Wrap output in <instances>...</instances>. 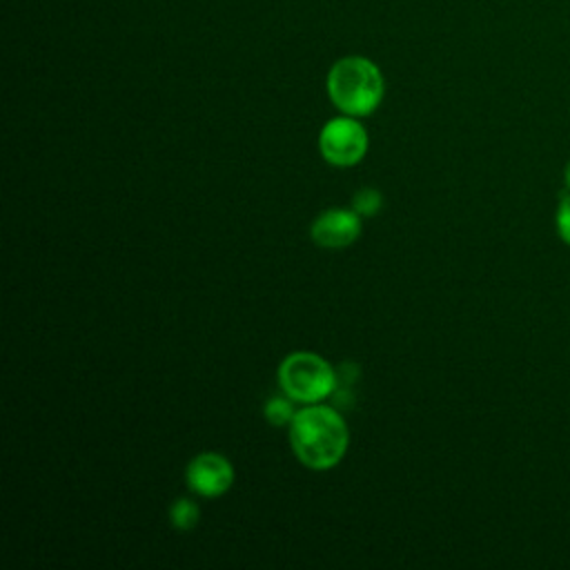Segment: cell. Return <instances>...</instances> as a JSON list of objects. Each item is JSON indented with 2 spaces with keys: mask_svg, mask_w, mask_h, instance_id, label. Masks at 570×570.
<instances>
[{
  "mask_svg": "<svg viewBox=\"0 0 570 570\" xmlns=\"http://www.w3.org/2000/svg\"><path fill=\"white\" fill-rule=\"evenodd\" d=\"M200 519V508L191 499H176L169 508V521L176 530H191Z\"/></svg>",
  "mask_w": 570,
  "mask_h": 570,
  "instance_id": "ba28073f",
  "label": "cell"
},
{
  "mask_svg": "<svg viewBox=\"0 0 570 570\" xmlns=\"http://www.w3.org/2000/svg\"><path fill=\"white\" fill-rule=\"evenodd\" d=\"M309 236L323 249H343L361 236V216L352 207L325 209L314 218Z\"/></svg>",
  "mask_w": 570,
  "mask_h": 570,
  "instance_id": "8992f818",
  "label": "cell"
},
{
  "mask_svg": "<svg viewBox=\"0 0 570 570\" xmlns=\"http://www.w3.org/2000/svg\"><path fill=\"white\" fill-rule=\"evenodd\" d=\"M318 149L330 165L354 167L367 154V131L354 116H336L323 125Z\"/></svg>",
  "mask_w": 570,
  "mask_h": 570,
  "instance_id": "277c9868",
  "label": "cell"
},
{
  "mask_svg": "<svg viewBox=\"0 0 570 570\" xmlns=\"http://www.w3.org/2000/svg\"><path fill=\"white\" fill-rule=\"evenodd\" d=\"M289 443L296 459L316 472L334 468L347 452L350 430L338 410L314 403L296 412L289 423Z\"/></svg>",
  "mask_w": 570,
  "mask_h": 570,
  "instance_id": "6da1fadb",
  "label": "cell"
},
{
  "mask_svg": "<svg viewBox=\"0 0 570 570\" xmlns=\"http://www.w3.org/2000/svg\"><path fill=\"white\" fill-rule=\"evenodd\" d=\"M557 232L570 245V194H566L557 207Z\"/></svg>",
  "mask_w": 570,
  "mask_h": 570,
  "instance_id": "30bf717a",
  "label": "cell"
},
{
  "mask_svg": "<svg viewBox=\"0 0 570 570\" xmlns=\"http://www.w3.org/2000/svg\"><path fill=\"white\" fill-rule=\"evenodd\" d=\"M325 87L332 105L354 118L376 111L385 94V80L379 65L365 56L338 58L327 71Z\"/></svg>",
  "mask_w": 570,
  "mask_h": 570,
  "instance_id": "7a4b0ae2",
  "label": "cell"
},
{
  "mask_svg": "<svg viewBox=\"0 0 570 570\" xmlns=\"http://www.w3.org/2000/svg\"><path fill=\"white\" fill-rule=\"evenodd\" d=\"M187 485L194 494L205 499L223 497L234 483V465L218 452H203L187 463Z\"/></svg>",
  "mask_w": 570,
  "mask_h": 570,
  "instance_id": "5b68a950",
  "label": "cell"
},
{
  "mask_svg": "<svg viewBox=\"0 0 570 570\" xmlns=\"http://www.w3.org/2000/svg\"><path fill=\"white\" fill-rule=\"evenodd\" d=\"M352 209L361 216V218H370L376 216L383 209V194L374 187H363L354 194L352 198Z\"/></svg>",
  "mask_w": 570,
  "mask_h": 570,
  "instance_id": "9c48e42d",
  "label": "cell"
},
{
  "mask_svg": "<svg viewBox=\"0 0 570 570\" xmlns=\"http://www.w3.org/2000/svg\"><path fill=\"white\" fill-rule=\"evenodd\" d=\"M566 185H568V189H570V163H568V167H566Z\"/></svg>",
  "mask_w": 570,
  "mask_h": 570,
  "instance_id": "8fae6325",
  "label": "cell"
},
{
  "mask_svg": "<svg viewBox=\"0 0 570 570\" xmlns=\"http://www.w3.org/2000/svg\"><path fill=\"white\" fill-rule=\"evenodd\" d=\"M338 372L314 352H292L278 365V387L294 403H323L336 392Z\"/></svg>",
  "mask_w": 570,
  "mask_h": 570,
  "instance_id": "3957f363",
  "label": "cell"
},
{
  "mask_svg": "<svg viewBox=\"0 0 570 570\" xmlns=\"http://www.w3.org/2000/svg\"><path fill=\"white\" fill-rule=\"evenodd\" d=\"M263 412L274 428H281V425H289L298 410H294V401L287 394H274L272 399H267Z\"/></svg>",
  "mask_w": 570,
  "mask_h": 570,
  "instance_id": "52a82bcc",
  "label": "cell"
}]
</instances>
